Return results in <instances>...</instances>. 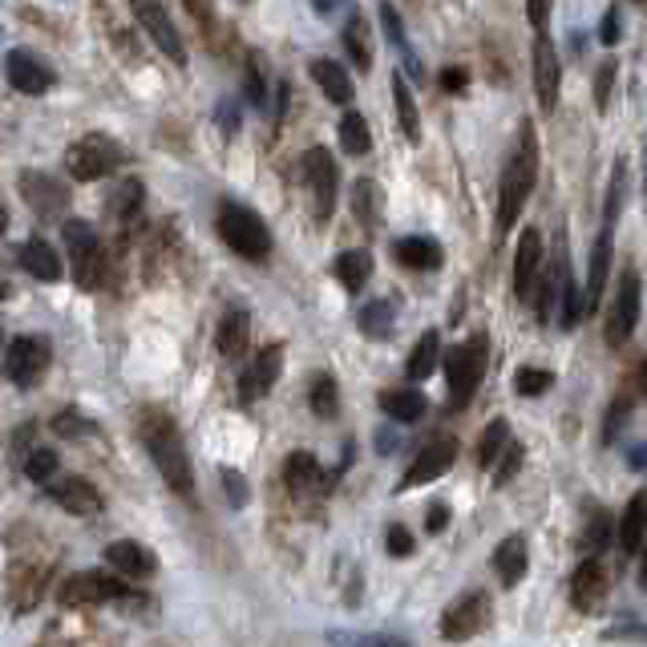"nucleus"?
Returning <instances> with one entry per match:
<instances>
[{
  "mask_svg": "<svg viewBox=\"0 0 647 647\" xmlns=\"http://www.w3.org/2000/svg\"><path fill=\"white\" fill-rule=\"evenodd\" d=\"M551 384H555V372H546V369H518L515 372V389L522 396H542Z\"/></svg>",
  "mask_w": 647,
  "mask_h": 647,
  "instance_id": "c03bdc74",
  "label": "nucleus"
},
{
  "mask_svg": "<svg viewBox=\"0 0 647 647\" xmlns=\"http://www.w3.org/2000/svg\"><path fill=\"white\" fill-rule=\"evenodd\" d=\"M49 498H54L61 510H69V515H78V518H93L102 510V494H97V486L85 482V477H61V482H54V486H49Z\"/></svg>",
  "mask_w": 647,
  "mask_h": 647,
  "instance_id": "aec40b11",
  "label": "nucleus"
},
{
  "mask_svg": "<svg viewBox=\"0 0 647 647\" xmlns=\"http://www.w3.org/2000/svg\"><path fill=\"white\" fill-rule=\"evenodd\" d=\"M620 546L623 555H639L644 551V494H635L620 518Z\"/></svg>",
  "mask_w": 647,
  "mask_h": 647,
  "instance_id": "2f4dec72",
  "label": "nucleus"
},
{
  "mask_svg": "<svg viewBox=\"0 0 647 647\" xmlns=\"http://www.w3.org/2000/svg\"><path fill=\"white\" fill-rule=\"evenodd\" d=\"M353 647H409V639H401V635H357Z\"/></svg>",
  "mask_w": 647,
  "mask_h": 647,
  "instance_id": "4d7b16f0",
  "label": "nucleus"
},
{
  "mask_svg": "<svg viewBox=\"0 0 647 647\" xmlns=\"http://www.w3.org/2000/svg\"><path fill=\"white\" fill-rule=\"evenodd\" d=\"M344 49L348 57L360 66V73H369L372 69V37H369V25H365V16L353 13L348 16V25H344Z\"/></svg>",
  "mask_w": 647,
  "mask_h": 647,
  "instance_id": "7c9ffc66",
  "label": "nucleus"
},
{
  "mask_svg": "<svg viewBox=\"0 0 647 647\" xmlns=\"http://www.w3.org/2000/svg\"><path fill=\"white\" fill-rule=\"evenodd\" d=\"M608 534H611V518L603 515V510H594L591 530H587V551H594V558H599V551L608 546Z\"/></svg>",
  "mask_w": 647,
  "mask_h": 647,
  "instance_id": "49530a36",
  "label": "nucleus"
},
{
  "mask_svg": "<svg viewBox=\"0 0 647 647\" xmlns=\"http://www.w3.org/2000/svg\"><path fill=\"white\" fill-rule=\"evenodd\" d=\"M279 372H284V344H267L252 357V365L243 369L239 377V401L243 405H255L259 396L271 393V384L279 381Z\"/></svg>",
  "mask_w": 647,
  "mask_h": 647,
  "instance_id": "9b49d317",
  "label": "nucleus"
},
{
  "mask_svg": "<svg viewBox=\"0 0 647 647\" xmlns=\"http://www.w3.org/2000/svg\"><path fill=\"white\" fill-rule=\"evenodd\" d=\"M308 401H312V413H316V417H336V409H340L336 381H332V377H316V381H312V393H308Z\"/></svg>",
  "mask_w": 647,
  "mask_h": 647,
  "instance_id": "a19ab883",
  "label": "nucleus"
},
{
  "mask_svg": "<svg viewBox=\"0 0 647 647\" xmlns=\"http://www.w3.org/2000/svg\"><path fill=\"white\" fill-rule=\"evenodd\" d=\"M389 555H396V558L413 555V534L405 527H389Z\"/></svg>",
  "mask_w": 647,
  "mask_h": 647,
  "instance_id": "603ef678",
  "label": "nucleus"
},
{
  "mask_svg": "<svg viewBox=\"0 0 647 647\" xmlns=\"http://www.w3.org/2000/svg\"><path fill=\"white\" fill-rule=\"evenodd\" d=\"M465 81H470L465 69H446V73H441V90L458 93V90H465Z\"/></svg>",
  "mask_w": 647,
  "mask_h": 647,
  "instance_id": "052dcab7",
  "label": "nucleus"
},
{
  "mask_svg": "<svg viewBox=\"0 0 647 647\" xmlns=\"http://www.w3.org/2000/svg\"><path fill=\"white\" fill-rule=\"evenodd\" d=\"M530 21H534V25H539V33H546V4H530Z\"/></svg>",
  "mask_w": 647,
  "mask_h": 647,
  "instance_id": "680f3d73",
  "label": "nucleus"
},
{
  "mask_svg": "<svg viewBox=\"0 0 647 647\" xmlns=\"http://www.w3.org/2000/svg\"><path fill=\"white\" fill-rule=\"evenodd\" d=\"M558 85H563V66H558L555 41L546 37V33H539L534 37V90H539L542 114H555Z\"/></svg>",
  "mask_w": 647,
  "mask_h": 647,
  "instance_id": "2eb2a0df",
  "label": "nucleus"
},
{
  "mask_svg": "<svg viewBox=\"0 0 647 647\" xmlns=\"http://www.w3.org/2000/svg\"><path fill=\"white\" fill-rule=\"evenodd\" d=\"M453 462H458V441H453V437H437V441H429V446L413 458V465L405 470V477H401V486L396 489L425 486V482H434V477L446 474Z\"/></svg>",
  "mask_w": 647,
  "mask_h": 647,
  "instance_id": "4468645a",
  "label": "nucleus"
},
{
  "mask_svg": "<svg viewBox=\"0 0 647 647\" xmlns=\"http://www.w3.org/2000/svg\"><path fill=\"white\" fill-rule=\"evenodd\" d=\"M284 482H288L291 498H320V494H328L324 470H320V462L308 450H296L284 462Z\"/></svg>",
  "mask_w": 647,
  "mask_h": 647,
  "instance_id": "a211bd4d",
  "label": "nucleus"
},
{
  "mask_svg": "<svg viewBox=\"0 0 647 647\" xmlns=\"http://www.w3.org/2000/svg\"><path fill=\"white\" fill-rule=\"evenodd\" d=\"M122 162H126V150L106 134H90V138H81L66 150V166L78 183H97V178L118 171Z\"/></svg>",
  "mask_w": 647,
  "mask_h": 647,
  "instance_id": "423d86ee",
  "label": "nucleus"
},
{
  "mask_svg": "<svg viewBox=\"0 0 647 647\" xmlns=\"http://www.w3.org/2000/svg\"><path fill=\"white\" fill-rule=\"evenodd\" d=\"M0 344H4V336H0Z\"/></svg>",
  "mask_w": 647,
  "mask_h": 647,
  "instance_id": "69168bd1",
  "label": "nucleus"
},
{
  "mask_svg": "<svg viewBox=\"0 0 647 647\" xmlns=\"http://www.w3.org/2000/svg\"><path fill=\"white\" fill-rule=\"evenodd\" d=\"M134 21L150 33V41L159 45L162 54L171 57L174 66H186V45L183 37H178V28H174V21L166 16V9L162 4H154V0H142V4H134Z\"/></svg>",
  "mask_w": 647,
  "mask_h": 647,
  "instance_id": "ddd939ff",
  "label": "nucleus"
},
{
  "mask_svg": "<svg viewBox=\"0 0 647 647\" xmlns=\"http://www.w3.org/2000/svg\"><path fill=\"white\" fill-rule=\"evenodd\" d=\"M300 178H304L308 195H312V215L324 223L332 215V207H336V190H340L336 159H332L324 146H312L304 159H300Z\"/></svg>",
  "mask_w": 647,
  "mask_h": 647,
  "instance_id": "0eeeda50",
  "label": "nucleus"
},
{
  "mask_svg": "<svg viewBox=\"0 0 647 647\" xmlns=\"http://www.w3.org/2000/svg\"><path fill=\"white\" fill-rule=\"evenodd\" d=\"M138 437H142L146 453H150V462L154 470L162 474V482L174 489V494H190L195 489V470H190V458H186V446H183V434H178V425L166 409L159 405H150V409L138 413Z\"/></svg>",
  "mask_w": 647,
  "mask_h": 647,
  "instance_id": "f257e3e1",
  "label": "nucleus"
},
{
  "mask_svg": "<svg viewBox=\"0 0 647 647\" xmlns=\"http://www.w3.org/2000/svg\"><path fill=\"white\" fill-rule=\"evenodd\" d=\"M489 594L486 591H470L465 599H458L446 615H441V635L450 639V644H462V639H474L489 627Z\"/></svg>",
  "mask_w": 647,
  "mask_h": 647,
  "instance_id": "9d476101",
  "label": "nucleus"
},
{
  "mask_svg": "<svg viewBox=\"0 0 647 647\" xmlns=\"http://www.w3.org/2000/svg\"><path fill=\"white\" fill-rule=\"evenodd\" d=\"M377 405L401 425H413L425 417V396L417 393V389H384V393L377 396Z\"/></svg>",
  "mask_w": 647,
  "mask_h": 647,
  "instance_id": "c85d7f7f",
  "label": "nucleus"
},
{
  "mask_svg": "<svg viewBox=\"0 0 647 647\" xmlns=\"http://www.w3.org/2000/svg\"><path fill=\"white\" fill-rule=\"evenodd\" d=\"M506 446H510V425H506V417H494L489 429H486V437H482V446H477V465L489 470V465L506 453Z\"/></svg>",
  "mask_w": 647,
  "mask_h": 647,
  "instance_id": "58836bf2",
  "label": "nucleus"
},
{
  "mask_svg": "<svg viewBox=\"0 0 647 647\" xmlns=\"http://www.w3.org/2000/svg\"><path fill=\"white\" fill-rule=\"evenodd\" d=\"M608 276H611V227L599 231L594 239V252H591V279H587V291L582 296V316H591L599 300H603V288H608Z\"/></svg>",
  "mask_w": 647,
  "mask_h": 647,
  "instance_id": "5701e85b",
  "label": "nucleus"
},
{
  "mask_svg": "<svg viewBox=\"0 0 647 647\" xmlns=\"http://www.w3.org/2000/svg\"><path fill=\"white\" fill-rule=\"evenodd\" d=\"M106 558H109V567L122 570L126 579H150V575L159 570V558H154V551H150V546H142V542H134V539L109 542Z\"/></svg>",
  "mask_w": 647,
  "mask_h": 647,
  "instance_id": "412c9836",
  "label": "nucleus"
},
{
  "mask_svg": "<svg viewBox=\"0 0 647 647\" xmlns=\"http://www.w3.org/2000/svg\"><path fill=\"white\" fill-rule=\"evenodd\" d=\"M21 195H25V203L37 215H61L69 203L66 186L57 183V178H49V174H37V171L21 174Z\"/></svg>",
  "mask_w": 647,
  "mask_h": 647,
  "instance_id": "4be33fe9",
  "label": "nucleus"
},
{
  "mask_svg": "<svg viewBox=\"0 0 647 647\" xmlns=\"http://www.w3.org/2000/svg\"><path fill=\"white\" fill-rule=\"evenodd\" d=\"M219 126H223V138H235L239 134V106L231 102V97L219 102Z\"/></svg>",
  "mask_w": 647,
  "mask_h": 647,
  "instance_id": "6e6d98bb",
  "label": "nucleus"
},
{
  "mask_svg": "<svg viewBox=\"0 0 647 647\" xmlns=\"http://www.w3.org/2000/svg\"><path fill=\"white\" fill-rule=\"evenodd\" d=\"M45 369H49V340H45V336H16V340L4 348V377H9L16 389L37 384Z\"/></svg>",
  "mask_w": 647,
  "mask_h": 647,
  "instance_id": "1a4fd4ad",
  "label": "nucleus"
},
{
  "mask_svg": "<svg viewBox=\"0 0 647 647\" xmlns=\"http://www.w3.org/2000/svg\"><path fill=\"white\" fill-rule=\"evenodd\" d=\"M623 174H627V166H623V159H620V166H615V174H611V195H608V227L615 223V211L623 207Z\"/></svg>",
  "mask_w": 647,
  "mask_h": 647,
  "instance_id": "09e8293b",
  "label": "nucleus"
},
{
  "mask_svg": "<svg viewBox=\"0 0 647 647\" xmlns=\"http://www.w3.org/2000/svg\"><path fill=\"white\" fill-rule=\"evenodd\" d=\"M396 259L405 267H413V271H437V267L446 264V252H441V243L429 235H405L396 239Z\"/></svg>",
  "mask_w": 647,
  "mask_h": 647,
  "instance_id": "393cba45",
  "label": "nucleus"
},
{
  "mask_svg": "<svg viewBox=\"0 0 647 647\" xmlns=\"http://www.w3.org/2000/svg\"><path fill=\"white\" fill-rule=\"evenodd\" d=\"M534 183H539V138H534V126L522 122V142L506 162L502 186H498V235H506L522 219Z\"/></svg>",
  "mask_w": 647,
  "mask_h": 647,
  "instance_id": "f03ea898",
  "label": "nucleus"
},
{
  "mask_svg": "<svg viewBox=\"0 0 647 647\" xmlns=\"http://www.w3.org/2000/svg\"><path fill=\"white\" fill-rule=\"evenodd\" d=\"M61 239H66L69 252V271L85 291L102 288V243H97V231H93L85 219H66L61 223Z\"/></svg>",
  "mask_w": 647,
  "mask_h": 647,
  "instance_id": "39448f33",
  "label": "nucleus"
},
{
  "mask_svg": "<svg viewBox=\"0 0 647 647\" xmlns=\"http://www.w3.org/2000/svg\"><path fill=\"white\" fill-rule=\"evenodd\" d=\"M219 477H223V489H227V498H231V506H235V510H243V506H247V498H252V494H247V482H243V474H239V470H231V465H223V470H219Z\"/></svg>",
  "mask_w": 647,
  "mask_h": 647,
  "instance_id": "a18cd8bd",
  "label": "nucleus"
},
{
  "mask_svg": "<svg viewBox=\"0 0 647 647\" xmlns=\"http://www.w3.org/2000/svg\"><path fill=\"white\" fill-rule=\"evenodd\" d=\"M312 81H316L324 97L336 102V106H348L353 102V78H348V69L340 61H332V57H316L312 61Z\"/></svg>",
  "mask_w": 647,
  "mask_h": 647,
  "instance_id": "a878e982",
  "label": "nucleus"
},
{
  "mask_svg": "<svg viewBox=\"0 0 647 647\" xmlns=\"http://www.w3.org/2000/svg\"><path fill=\"white\" fill-rule=\"evenodd\" d=\"M393 102H396V114H401V130L409 142H421V122H417V102H413L409 93V81L393 73Z\"/></svg>",
  "mask_w": 647,
  "mask_h": 647,
  "instance_id": "4c0bfd02",
  "label": "nucleus"
},
{
  "mask_svg": "<svg viewBox=\"0 0 647 647\" xmlns=\"http://www.w3.org/2000/svg\"><path fill=\"white\" fill-rule=\"evenodd\" d=\"M4 73H9V81H13V90L33 93V97L54 90V69L45 66L33 49H13V54L4 57Z\"/></svg>",
  "mask_w": 647,
  "mask_h": 647,
  "instance_id": "dca6fc26",
  "label": "nucleus"
},
{
  "mask_svg": "<svg viewBox=\"0 0 647 647\" xmlns=\"http://www.w3.org/2000/svg\"><path fill=\"white\" fill-rule=\"evenodd\" d=\"M446 522H450V506H446V502H434V506H429L425 530H429V534H441V530H446Z\"/></svg>",
  "mask_w": 647,
  "mask_h": 647,
  "instance_id": "bf43d9fd",
  "label": "nucleus"
},
{
  "mask_svg": "<svg viewBox=\"0 0 647 647\" xmlns=\"http://www.w3.org/2000/svg\"><path fill=\"white\" fill-rule=\"evenodd\" d=\"M599 41H603V45H615V41H620V9H608V13H603Z\"/></svg>",
  "mask_w": 647,
  "mask_h": 647,
  "instance_id": "13d9d810",
  "label": "nucleus"
},
{
  "mask_svg": "<svg viewBox=\"0 0 647 647\" xmlns=\"http://www.w3.org/2000/svg\"><path fill=\"white\" fill-rule=\"evenodd\" d=\"M522 446H506V458H502V465H498V474H494V482H498V486H506V482H510V477H515V470L518 465H522Z\"/></svg>",
  "mask_w": 647,
  "mask_h": 647,
  "instance_id": "8fccbe9b",
  "label": "nucleus"
},
{
  "mask_svg": "<svg viewBox=\"0 0 647 647\" xmlns=\"http://www.w3.org/2000/svg\"><path fill=\"white\" fill-rule=\"evenodd\" d=\"M219 235L223 243L231 247L235 255L243 259H252V264H264L267 255H271V231L252 207H243V203H223L219 207Z\"/></svg>",
  "mask_w": 647,
  "mask_h": 647,
  "instance_id": "20e7f679",
  "label": "nucleus"
},
{
  "mask_svg": "<svg viewBox=\"0 0 647 647\" xmlns=\"http://www.w3.org/2000/svg\"><path fill=\"white\" fill-rule=\"evenodd\" d=\"M142 195H146V186L138 183V178H126V183L118 186V195L109 198V211H114V219L130 223L134 215H138V207H142Z\"/></svg>",
  "mask_w": 647,
  "mask_h": 647,
  "instance_id": "ea45409f",
  "label": "nucleus"
},
{
  "mask_svg": "<svg viewBox=\"0 0 647 647\" xmlns=\"http://www.w3.org/2000/svg\"><path fill=\"white\" fill-rule=\"evenodd\" d=\"M539 267H542V235L534 227L522 231L515 252V296L518 300H534V288H539Z\"/></svg>",
  "mask_w": 647,
  "mask_h": 647,
  "instance_id": "f3484780",
  "label": "nucleus"
},
{
  "mask_svg": "<svg viewBox=\"0 0 647 647\" xmlns=\"http://www.w3.org/2000/svg\"><path fill=\"white\" fill-rule=\"evenodd\" d=\"M627 409H632V396H623V401H615L608 413V429H603V437L608 441H615V434L623 429V417H627Z\"/></svg>",
  "mask_w": 647,
  "mask_h": 647,
  "instance_id": "5fc2aeb1",
  "label": "nucleus"
},
{
  "mask_svg": "<svg viewBox=\"0 0 647 647\" xmlns=\"http://www.w3.org/2000/svg\"><path fill=\"white\" fill-rule=\"evenodd\" d=\"M353 211H357V219L369 231H377V223H381V186L372 183V178H360L353 186Z\"/></svg>",
  "mask_w": 647,
  "mask_h": 647,
  "instance_id": "e433bc0d",
  "label": "nucleus"
},
{
  "mask_svg": "<svg viewBox=\"0 0 647 647\" xmlns=\"http://www.w3.org/2000/svg\"><path fill=\"white\" fill-rule=\"evenodd\" d=\"M340 146L344 154H353V159H360V154H369L372 150V134H369V122H365V114H357V109H348L340 118Z\"/></svg>",
  "mask_w": 647,
  "mask_h": 647,
  "instance_id": "c9c22d12",
  "label": "nucleus"
},
{
  "mask_svg": "<svg viewBox=\"0 0 647 647\" xmlns=\"http://www.w3.org/2000/svg\"><path fill=\"white\" fill-rule=\"evenodd\" d=\"M126 594H130V587L118 582L114 575H102V570L69 575V579L57 587L61 608H102V603H118V599H126Z\"/></svg>",
  "mask_w": 647,
  "mask_h": 647,
  "instance_id": "6e6552de",
  "label": "nucleus"
},
{
  "mask_svg": "<svg viewBox=\"0 0 647 647\" xmlns=\"http://www.w3.org/2000/svg\"><path fill=\"white\" fill-rule=\"evenodd\" d=\"M527 567H530L527 542L518 539V534L502 539V546L494 551V570H498V579H502L506 587H518V582H522V575H527Z\"/></svg>",
  "mask_w": 647,
  "mask_h": 647,
  "instance_id": "cd10ccee",
  "label": "nucleus"
},
{
  "mask_svg": "<svg viewBox=\"0 0 647 647\" xmlns=\"http://www.w3.org/2000/svg\"><path fill=\"white\" fill-rule=\"evenodd\" d=\"M54 434L73 441V437H93V434H97V425H93L90 417H85V413H78V409H61L54 417Z\"/></svg>",
  "mask_w": 647,
  "mask_h": 647,
  "instance_id": "79ce46f5",
  "label": "nucleus"
},
{
  "mask_svg": "<svg viewBox=\"0 0 647 647\" xmlns=\"http://www.w3.org/2000/svg\"><path fill=\"white\" fill-rule=\"evenodd\" d=\"M13 296V288H9V279H0V300H9Z\"/></svg>",
  "mask_w": 647,
  "mask_h": 647,
  "instance_id": "0e129e2a",
  "label": "nucleus"
},
{
  "mask_svg": "<svg viewBox=\"0 0 647 647\" xmlns=\"http://www.w3.org/2000/svg\"><path fill=\"white\" fill-rule=\"evenodd\" d=\"M4 231H9V211H4V203H0V239H4Z\"/></svg>",
  "mask_w": 647,
  "mask_h": 647,
  "instance_id": "e2e57ef3",
  "label": "nucleus"
},
{
  "mask_svg": "<svg viewBox=\"0 0 647 647\" xmlns=\"http://www.w3.org/2000/svg\"><path fill=\"white\" fill-rule=\"evenodd\" d=\"M332 271H336V279H340L348 291H360L372 276V255L369 252H344L340 259L332 264Z\"/></svg>",
  "mask_w": 647,
  "mask_h": 647,
  "instance_id": "f704fd0d",
  "label": "nucleus"
},
{
  "mask_svg": "<svg viewBox=\"0 0 647 647\" xmlns=\"http://www.w3.org/2000/svg\"><path fill=\"white\" fill-rule=\"evenodd\" d=\"M21 267H25L33 279H41V284H57V279L66 276V264L57 259V252L41 235L25 239V247H21Z\"/></svg>",
  "mask_w": 647,
  "mask_h": 647,
  "instance_id": "b1692460",
  "label": "nucleus"
},
{
  "mask_svg": "<svg viewBox=\"0 0 647 647\" xmlns=\"http://www.w3.org/2000/svg\"><path fill=\"white\" fill-rule=\"evenodd\" d=\"M635 320H639V271H623L620 296H615V304L608 312V328H603L611 348L627 344V336L635 332Z\"/></svg>",
  "mask_w": 647,
  "mask_h": 647,
  "instance_id": "f8f14e48",
  "label": "nucleus"
},
{
  "mask_svg": "<svg viewBox=\"0 0 647 647\" xmlns=\"http://www.w3.org/2000/svg\"><path fill=\"white\" fill-rule=\"evenodd\" d=\"M21 465H25V474L41 486V482H49V477L57 474V453L54 450H37V446H33V450L25 453V462H21Z\"/></svg>",
  "mask_w": 647,
  "mask_h": 647,
  "instance_id": "37998d69",
  "label": "nucleus"
},
{
  "mask_svg": "<svg viewBox=\"0 0 647 647\" xmlns=\"http://www.w3.org/2000/svg\"><path fill=\"white\" fill-rule=\"evenodd\" d=\"M247 102L259 109L267 106V85H264V78H259V66H255V61L247 66Z\"/></svg>",
  "mask_w": 647,
  "mask_h": 647,
  "instance_id": "3c124183",
  "label": "nucleus"
},
{
  "mask_svg": "<svg viewBox=\"0 0 647 647\" xmlns=\"http://www.w3.org/2000/svg\"><path fill=\"white\" fill-rule=\"evenodd\" d=\"M611 81H615V61H603L599 66V78H594V106L608 109L611 102Z\"/></svg>",
  "mask_w": 647,
  "mask_h": 647,
  "instance_id": "de8ad7c7",
  "label": "nucleus"
},
{
  "mask_svg": "<svg viewBox=\"0 0 647 647\" xmlns=\"http://www.w3.org/2000/svg\"><path fill=\"white\" fill-rule=\"evenodd\" d=\"M489 369V336L474 332L470 340L453 344L446 357V372H450V409H465L474 401L477 384Z\"/></svg>",
  "mask_w": 647,
  "mask_h": 647,
  "instance_id": "7ed1b4c3",
  "label": "nucleus"
},
{
  "mask_svg": "<svg viewBox=\"0 0 647 647\" xmlns=\"http://www.w3.org/2000/svg\"><path fill=\"white\" fill-rule=\"evenodd\" d=\"M437 357H441V340H437V332H425L417 348L409 353V365H405V377L409 381H429L437 369Z\"/></svg>",
  "mask_w": 647,
  "mask_h": 647,
  "instance_id": "72a5a7b5",
  "label": "nucleus"
},
{
  "mask_svg": "<svg viewBox=\"0 0 647 647\" xmlns=\"http://www.w3.org/2000/svg\"><path fill=\"white\" fill-rule=\"evenodd\" d=\"M611 582H608V567H603V558H587L579 570H575V579H570V599H575V608L579 611H594L603 599H608Z\"/></svg>",
  "mask_w": 647,
  "mask_h": 647,
  "instance_id": "6ab92c4d",
  "label": "nucleus"
},
{
  "mask_svg": "<svg viewBox=\"0 0 647 647\" xmlns=\"http://www.w3.org/2000/svg\"><path fill=\"white\" fill-rule=\"evenodd\" d=\"M381 25H384V33H389V41L405 49V33H401V13H396L393 4H381Z\"/></svg>",
  "mask_w": 647,
  "mask_h": 647,
  "instance_id": "864d4df0",
  "label": "nucleus"
},
{
  "mask_svg": "<svg viewBox=\"0 0 647 647\" xmlns=\"http://www.w3.org/2000/svg\"><path fill=\"white\" fill-rule=\"evenodd\" d=\"M360 332L369 336V340H389L396 332V312L389 300H369V304L360 308Z\"/></svg>",
  "mask_w": 647,
  "mask_h": 647,
  "instance_id": "c756f323",
  "label": "nucleus"
},
{
  "mask_svg": "<svg viewBox=\"0 0 647 647\" xmlns=\"http://www.w3.org/2000/svg\"><path fill=\"white\" fill-rule=\"evenodd\" d=\"M9 599H13V611H28L41 599V570L37 567H13L9 575Z\"/></svg>",
  "mask_w": 647,
  "mask_h": 647,
  "instance_id": "473e14b6",
  "label": "nucleus"
},
{
  "mask_svg": "<svg viewBox=\"0 0 647 647\" xmlns=\"http://www.w3.org/2000/svg\"><path fill=\"white\" fill-rule=\"evenodd\" d=\"M247 340H252V316H247L243 308H231V312L223 316V324H219V336H215L219 357L239 360L243 353H247Z\"/></svg>",
  "mask_w": 647,
  "mask_h": 647,
  "instance_id": "bb28decb",
  "label": "nucleus"
}]
</instances>
